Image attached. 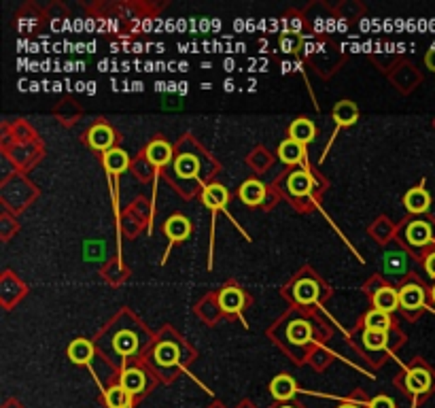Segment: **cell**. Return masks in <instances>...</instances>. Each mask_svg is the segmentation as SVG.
Listing matches in <instances>:
<instances>
[{
    "label": "cell",
    "instance_id": "obj_26",
    "mask_svg": "<svg viewBox=\"0 0 435 408\" xmlns=\"http://www.w3.org/2000/svg\"><path fill=\"white\" fill-rule=\"evenodd\" d=\"M363 344L369 351H382L386 346V332H374V330H365L361 336Z\"/></svg>",
    "mask_w": 435,
    "mask_h": 408
},
{
    "label": "cell",
    "instance_id": "obj_33",
    "mask_svg": "<svg viewBox=\"0 0 435 408\" xmlns=\"http://www.w3.org/2000/svg\"><path fill=\"white\" fill-rule=\"evenodd\" d=\"M5 408H22V404H18V402H13V400H11V402H7V404H5Z\"/></svg>",
    "mask_w": 435,
    "mask_h": 408
},
{
    "label": "cell",
    "instance_id": "obj_28",
    "mask_svg": "<svg viewBox=\"0 0 435 408\" xmlns=\"http://www.w3.org/2000/svg\"><path fill=\"white\" fill-rule=\"evenodd\" d=\"M384 268H386L388 272H393V274H401V272L405 270V255H403V253H397V251L386 253V255H384Z\"/></svg>",
    "mask_w": 435,
    "mask_h": 408
},
{
    "label": "cell",
    "instance_id": "obj_36",
    "mask_svg": "<svg viewBox=\"0 0 435 408\" xmlns=\"http://www.w3.org/2000/svg\"><path fill=\"white\" fill-rule=\"evenodd\" d=\"M210 408H223V406H221V404H213Z\"/></svg>",
    "mask_w": 435,
    "mask_h": 408
},
{
    "label": "cell",
    "instance_id": "obj_5",
    "mask_svg": "<svg viewBox=\"0 0 435 408\" xmlns=\"http://www.w3.org/2000/svg\"><path fill=\"white\" fill-rule=\"evenodd\" d=\"M268 389H270V395H272L274 400H278L280 404L291 402V400L297 395V391H299L295 378L289 376V374H278V376H274Z\"/></svg>",
    "mask_w": 435,
    "mask_h": 408
},
{
    "label": "cell",
    "instance_id": "obj_31",
    "mask_svg": "<svg viewBox=\"0 0 435 408\" xmlns=\"http://www.w3.org/2000/svg\"><path fill=\"white\" fill-rule=\"evenodd\" d=\"M338 408H367V404L365 406H361L359 402H352V400H346V402H342Z\"/></svg>",
    "mask_w": 435,
    "mask_h": 408
},
{
    "label": "cell",
    "instance_id": "obj_25",
    "mask_svg": "<svg viewBox=\"0 0 435 408\" xmlns=\"http://www.w3.org/2000/svg\"><path fill=\"white\" fill-rule=\"evenodd\" d=\"M312 336V330H310V323L306 321H293L289 325V340L293 344H306Z\"/></svg>",
    "mask_w": 435,
    "mask_h": 408
},
{
    "label": "cell",
    "instance_id": "obj_23",
    "mask_svg": "<svg viewBox=\"0 0 435 408\" xmlns=\"http://www.w3.org/2000/svg\"><path fill=\"white\" fill-rule=\"evenodd\" d=\"M363 327L374 330V332H386L391 327V315L378 308H371L363 315Z\"/></svg>",
    "mask_w": 435,
    "mask_h": 408
},
{
    "label": "cell",
    "instance_id": "obj_22",
    "mask_svg": "<svg viewBox=\"0 0 435 408\" xmlns=\"http://www.w3.org/2000/svg\"><path fill=\"white\" fill-rule=\"evenodd\" d=\"M174 173L181 177V179H198V173H200V160L191 153H181L177 160H174Z\"/></svg>",
    "mask_w": 435,
    "mask_h": 408
},
{
    "label": "cell",
    "instance_id": "obj_30",
    "mask_svg": "<svg viewBox=\"0 0 435 408\" xmlns=\"http://www.w3.org/2000/svg\"><path fill=\"white\" fill-rule=\"evenodd\" d=\"M424 270H427V274H429L431 279H435V251L427 255V260H424Z\"/></svg>",
    "mask_w": 435,
    "mask_h": 408
},
{
    "label": "cell",
    "instance_id": "obj_19",
    "mask_svg": "<svg viewBox=\"0 0 435 408\" xmlns=\"http://www.w3.org/2000/svg\"><path fill=\"white\" fill-rule=\"evenodd\" d=\"M278 158H280V162L287 164V166L302 164L304 158H306V147L299 145V143H295V141H291V139H287V141H282L280 147H278Z\"/></svg>",
    "mask_w": 435,
    "mask_h": 408
},
{
    "label": "cell",
    "instance_id": "obj_4",
    "mask_svg": "<svg viewBox=\"0 0 435 408\" xmlns=\"http://www.w3.org/2000/svg\"><path fill=\"white\" fill-rule=\"evenodd\" d=\"M244 304H246V296H244V291H242L240 287L227 285V287L221 289V293H219V306H221V310L242 317Z\"/></svg>",
    "mask_w": 435,
    "mask_h": 408
},
{
    "label": "cell",
    "instance_id": "obj_12",
    "mask_svg": "<svg viewBox=\"0 0 435 408\" xmlns=\"http://www.w3.org/2000/svg\"><path fill=\"white\" fill-rule=\"evenodd\" d=\"M316 136V128L308 117H297L293 120V124L289 126V139L299 143V145H310Z\"/></svg>",
    "mask_w": 435,
    "mask_h": 408
},
{
    "label": "cell",
    "instance_id": "obj_8",
    "mask_svg": "<svg viewBox=\"0 0 435 408\" xmlns=\"http://www.w3.org/2000/svg\"><path fill=\"white\" fill-rule=\"evenodd\" d=\"M202 202L206 209H210L213 213L217 211H225L227 202H230V192L225 185L221 183H210L204 187V194H202Z\"/></svg>",
    "mask_w": 435,
    "mask_h": 408
},
{
    "label": "cell",
    "instance_id": "obj_24",
    "mask_svg": "<svg viewBox=\"0 0 435 408\" xmlns=\"http://www.w3.org/2000/svg\"><path fill=\"white\" fill-rule=\"evenodd\" d=\"M113 344H115V351H117L119 355H124V357L134 355L136 349H138V340H136V336H134L132 332H128V330L119 332V334L115 336Z\"/></svg>",
    "mask_w": 435,
    "mask_h": 408
},
{
    "label": "cell",
    "instance_id": "obj_29",
    "mask_svg": "<svg viewBox=\"0 0 435 408\" xmlns=\"http://www.w3.org/2000/svg\"><path fill=\"white\" fill-rule=\"evenodd\" d=\"M367 408H397L395 406V400L380 393V395H374L371 400H367Z\"/></svg>",
    "mask_w": 435,
    "mask_h": 408
},
{
    "label": "cell",
    "instance_id": "obj_14",
    "mask_svg": "<svg viewBox=\"0 0 435 408\" xmlns=\"http://www.w3.org/2000/svg\"><path fill=\"white\" fill-rule=\"evenodd\" d=\"M102 164H105V168H107V173H109L111 177H119V175L130 166V158H128V153H126L124 149L113 147V149H109V151L102 156Z\"/></svg>",
    "mask_w": 435,
    "mask_h": 408
},
{
    "label": "cell",
    "instance_id": "obj_10",
    "mask_svg": "<svg viewBox=\"0 0 435 408\" xmlns=\"http://www.w3.org/2000/svg\"><path fill=\"white\" fill-rule=\"evenodd\" d=\"M102 402L107 408H132L134 406V400L132 395L124 389V385L117 380L113 385H109L102 393Z\"/></svg>",
    "mask_w": 435,
    "mask_h": 408
},
{
    "label": "cell",
    "instance_id": "obj_7",
    "mask_svg": "<svg viewBox=\"0 0 435 408\" xmlns=\"http://www.w3.org/2000/svg\"><path fill=\"white\" fill-rule=\"evenodd\" d=\"M68 359L77 366H88L90 372L94 374L92 359H94V344L88 338H75L68 344Z\"/></svg>",
    "mask_w": 435,
    "mask_h": 408
},
{
    "label": "cell",
    "instance_id": "obj_35",
    "mask_svg": "<svg viewBox=\"0 0 435 408\" xmlns=\"http://www.w3.org/2000/svg\"><path fill=\"white\" fill-rule=\"evenodd\" d=\"M431 296H433V302H435V285H433V289H431Z\"/></svg>",
    "mask_w": 435,
    "mask_h": 408
},
{
    "label": "cell",
    "instance_id": "obj_15",
    "mask_svg": "<svg viewBox=\"0 0 435 408\" xmlns=\"http://www.w3.org/2000/svg\"><path fill=\"white\" fill-rule=\"evenodd\" d=\"M153 361L164 368V370H170L179 363V346L170 340L166 342H160L153 351Z\"/></svg>",
    "mask_w": 435,
    "mask_h": 408
},
{
    "label": "cell",
    "instance_id": "obj_21",
    "mask_svg": "<svg viewBox=\"0 0 435 408\" xmlns=\"http://www.w3.org/2000/svg\"><path fill=\"white\" fill-rule=\"evenodd\" d=\"M374 308L382 310V313H393L399 308V291L393 287H380L374 293Z\"/></svg>",
    "mask_w": 435,
    "mask_h": 408
},
{
    "label": "cell",
    "instance_id": "obj_34",
    "mask_svg": "<svg viewBox=\"0 0 435 408\" xmlns=\"http://www.w3.org/2000/svg\"><path fill=\"white\" fill-rule=\"evenodd\" d=\"M240 408H255V406H253L251 402H242V404H240Z\"/></svg>",
    "mask_w": 435,
    "mask_h": 408
},
{
    "label": "cell",
    "instance_id": "obj_32",
    "mask_svg": "<svg viewBox=\"0 0 435 408\" xmlns=\"http://www.w3.org/2000/svg\"><path fill=\"white\" fill-rule=\"evenodd\" d=\"M274 408H302V406H297V404H291V402H285V404H278V406H274Z\"/></svg>",
    "mask_w": 435,
    "mask_h": 408
},
{
    "label": "cell",
    "instance_id": "obj_18",
    "mask_svg": "<svg viewBox=\"0 0 435 408\" xmlns=\"http://www.w3.org/2000/svg\"><path fill=\"white\" fill-rule=\"evenodd\" d=\"M357 120H359V109L352 100H340L333 107V122H335L338 130L346 128V126H352Z\"/></svg>",
    "mask_w": 435,
    "mask_h": 408
},
{
    "label": "cell",
    "instance_id": "obj_3",
    "mask_svg": "<svg viewBox=\"0 0 435 408\" xmlns=\"http://www.w3.org/2000/svg\"><path fill=\"white\" fill-rule=\"evenodd\" d=\"M113 143H115V130H113L109 124H96V126L90 128V132H88V145H90L94 151L107 153L109 149H113Z\"/></svg>",
    "mask_w": 435,
    "mask_h": 408
},
{
    "label": "cell",
    "instance_id": "obj_16",
    "mask_svg": "<svg viewBox=\"0 0 435 408\" xmlns=\"http://www.w3.org/2000/svg\"><path fill=\"white\" fill-rule=\"evenodd\" d=\"M238 196H240V200H242L244 204L257 206V204H261L263 198H266V185H263L261 181H257V179H249V181H244V183L240 185Z\"/></svg>",
    "mask_w": 435,
    "mask_h": 408
},
{
    "label": "cell",
    "instance_id": "obj_2",
    "mask_svg": "<svg viewBox=\"0 0 435 408\" xmlns=\"http://www.w3.org/2000/svg\"><path fill=\"white\" fill-rule=\"evenodd\" d=\"M119 383H121L124 389L132 395L134 404H136V400H141V397L147 393V389H149L147 372H145L143 368H136V366L124 368V372H121V376H119Z\"/></svg>",
    "mask_w": 435,
    "mask_h": 408
},
{
    "label": "cell",
    "instance_id": "obj_17",
    "mask_svg": "<svg viewBox=\"0 0 435 408\" xmlns=\"http://www.w3.org/2000/svg\"><path fill=\"white\" fill-rule=\"evenodd\" d=\"M405 238H407V243L414 245V247H424V245H429V243L433 240L431 226H429L427 221H422V219H416V221H412V223L407 226Z\"/></svg>",
    "mask_w": 435,
    "mask_h": 408
},
{
    "label": "cell",
    "instance_id": "obj_20",
    "mask_svg": "<svg viewBox=\"0 0 435 408\" xmlns=\"http://www.w3.org/2000/svg\"><path fill=\"white\" fill-rule=\"evenodd\" d=\"M287 187H289V192H291L293 196L302 198V196H308V194L316 187V183H314V179L310 177L308 170H295V173H291Z\"/></svg>",
    "mask_w": 435,
    "mask_h": 408
},
{
    "label": "cell",
    "instance_id": "obj_1",
    "mask_svg": "<svg viewBox=\"0 0 435 408\" xmlns=\"http://www.w3.org/2000/svg\"><path fill=\"white\" fill-rule=\"evenodd\" d=\"M397 383H399V387L403 389L405 395L414 397V406H416L420 397L431 393V389H433V372L429 368H424V366H412V368L405 370V374Z\"/></svg>",
    "mask_w": 435,
    "mask_h": 408
},
{
    "label": "cell",
    "instance_id": "obj_13",
    "mask_svg": "<svg viewBox=\"0 0 435 408\" xmlns=\"http://www.w3.org/2000/svg\"><path fill=\"white\" fill-rule=\"evenodd\" d=\"M424 304V289L416 283H407L399 289V306L403 310H418Z\"/></svg>",
    "mask_w": 435,
    "mask_h": 408
},
{
    "label": "cell",
    "instance_id": "obj_27",
    "mask_svg": "<svg viewBox=\"0 0 435 408\" xmlns=\"http://www.w3.org/2000/svg\"><path fill=\"white\" fill-rule=\"evenodd\" d=\"M316 293H318L316 285H312V283H308V281H302V283L295 287V300H297L299 304H310V302H314V300H316Z\"/></svg>",
    "mask_w": 435,
    "mask_h": 408
},
{
    "label": "cell",
    "instance_id": "obj_11",
    "mask_svg": "<svg viewBox=\"0 0 435 408\" xmlns=\"http://www.w3.org/2000/svg\"><path fill=\"white\" fill-rule=\"evenodd\" d=\"M403 206H405L410 213H414V215L427 213L429 206H431V196H429V192L424 190V185L412 187V190L403 196Z\"/></svg>",
    "mask_w": 435,
    "mask_h": 408
},
{
    "label": "cell",
    "instance_id": "obj_9",
    "mask_svg": "<svg viewBox=\"0 0 435 408\" xmlns=\"http://www.w3.org/2000/svg\"><path fill=\"white\" fill-rule=\"evenodd\" d=\"M145 156H147V160L153 168H162L172 160V147L164 139H155L147 145Z\"/></svg>",
    "mask_w": 435,
    "mask_h": 408
},
{
    "label": "cell",
    "instance_id": "obj_6",
    "mask_svg": "<svg viewBox=\"0 0 435 408\" xmlns=\"http://www.w3.org/2000/svg\"><path fill=\"white\" fill-rule=\"evenodd\" d=\"M164 234L170 240V245L181 243L185 238H189L191 234V221L185 215H172L164 221Z\"/></svg>",
    "mask_w": 435,
    "mask_h": 408
}]
</instances>
